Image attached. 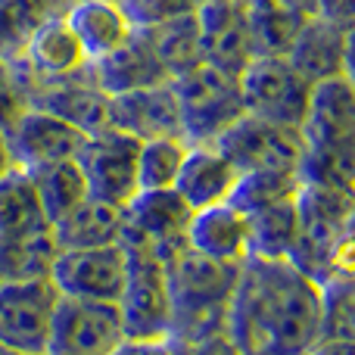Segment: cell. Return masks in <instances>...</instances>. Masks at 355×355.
Listing matches in <instances>:
<instances>
[{
    "instance_id": "9a60e30c",
    "label": "cell",
    "mask_w": 355,
    "mask_h": 355,
    "mask_svg": "<svg viewBox=\"0 0 355 355\" xmlns=\"http://www.w3.org/2000/svg\"><path fill=\"white\" fill-rule=\"evenodd\" d=\"M110 128L128 131L137 141L184 137L175 85L162 81V85H153V87H141V91L110 97Z\"/></svg>"
},
{
    "instance_id": "ac0fdd59",
    "label": "cell",
    "mask_w": 355,
    "mask_h": 355,
    "mask_svg": "<svg viewBox=\"0 0 355 355\" xmlns=\"http://www.w3.org/2000/svg\"><path fill=\"white\" fill-rule=\"evenodd\" d=\"M31 106L66 119L69 125L81 128L85 135L110 128V97L97 87L91 69L72 75V78L31 85Z\"/></svg>"
},
{
    "instance_id": "3957f363",
    "label": "cell",
    "mask_w": 355,
    "mask_h": 355,
    "mask_svg": "<svg viewBox=\"0 0 355 355\" xmlns=\"http://www.w3.org/2000/svg\"><path fill=\"white\" fill-rule=\"evenodd\" d=\"M355 193L300 184L296 193V246L290 262L318 284L352 275Z\"/></svg>"
},
{
    "instance_id": "7402d4cb",
    "label": "cell",
    "mask_w": 355,
    "mask_h": 355,
    "mask_svg": "<svg viewBox=\"0 0 355 355\" xmlns=\"http://www.w3.org/2000/svg\"><path fill=\"white\" fill-rule=\"evenodd\" d=\"M91 75L106 97H119V94L141 91V87H153V85H162V81H172L137 28L119 50L106 53L103 60H94Z\"/></svg>"
},
{
    "instance_id": "7c38bea8",
    "label": "cell",
    "mask_w": 355,
    "mask_h": 355,
    "mask_svg": "<svg viewBox=\"0 0 355 355\" xmlns=\"http://www.w3.org/2000/svg\"><path fill=\"white\" fill-rule=\"evenodd\" d=\"M3 135L10 144L12 162L22 172H35V168L53 166V162L75 159L87 137L85 131L69 125L66 119L53 116L47 110H37V106L19 112L3 128Z\"/></svg>"
},
{
    "instance_id": "30bf717a",
    "label": "cell",
    "mask_w": 355,
    "mask_h": 355,
    "mask_svg": "<svg viewBox=\"0 0 355 355\" xmlns=\"http://www.w3.org/2000/svg\"><path fill=\"white\" fill-rule=\"evenodd\" d=\"M119 343H125V324L116 302L60 296L47 355H110Z\"/></svg>"
},
{
    "instance_id": "d6986e66",
    "label": "cell",
    "mask_w": 355,
    "mask_h": 355,
    "mask_svg": "<svg viewBox=\"0 0 355 355\" xmlns=\"http://www.w3.org/2000/svg\"><path fill=\"white\" fill-rule=\"evenodd\" d=\"M187 246L221 265H243L250 259V221L231 200L196 209L187 225Z\"/></svg>"
},
{
    "instance_id": "74e56055",
    "label": "cell",
    "mask_w": 355,
    "mask_h": 355,
    "mask_svg": "<svg viewBox=\"0 0 355 355\" xmlns=\"http://www.w3.org/2000/svg\"><path fill=\"white\" fill-rule=\"evenodd\" d=\"M175 349L178 355H243L231 340V334H215V337L196 340V343H175Z\"/></svg>"
},
{
    "instance_id": "ab89813d",
    "label": "cell",
    "mask_w": 355,
    "mask_h": 355,
    "mask_svg": "<svg viewBox=\"0 0 355 355\" xmlns=\"http://www.w3.org/2000/svg\"><path fill=\"white\" fill-rule=\"evenodd\" d=\"M110 355H178L172 340H125Z\"/></svg>"
},
{
    "instance_id": "f6af8a7d",
    "label": "cell",
    "mask_w": 355,
    "mask_h": 355,
    "mask_svg": "<svg viewBox=\"0 0 355 355\" xmlns=\"http://www.w3.org/2000/svg\"><path fill=\"white\" fill-rule=\"evenodd\" d=\"M190 3H193V6H200V3H202V0H190Z\"/></svg>"
},
{
    "instance_id": "d6a6232c",
    "label": "cell",
    "mask_w": 355,
    "mask_h": 355,
    "mask_svg": "<svg viewBox=\"0 0 355 355\" xmlns=\"http://www.w3.org/2000/svg\"><path fill=\"white\" fill-rule=\"evenodd\" d=\"M56 246L53 231H41L35 237L0 243V277L3 281H28V277H50Z\"/></svg>"
},
{
    "instance_id": "d4e9b609",
    "label": "cell",
    "mask_w": 355,
    "mask_h": 355,
    "mask_svg": "<svg viewBox=\"0 0 355 355\" xmlns=\"http://www.w3.org/2000/svg\"><path fill=\"white\" fill-rule=\"evenodd\" d=\"M50 231V221L37 200L35 181L22 168H10L0 178V243L35 237Z\"/></svg>"
},
{
    "instance_id": "83f0119b",
    "label": "cell",
    "mask_w": 355,
    "mask_h": 355,
    "mask_svg": "<svg viewBox=\"0 0 355 355\" xmlns=\"http://www.w3.org/2000/svg\"><path fill=\"white\" fill-rule=\"evenodd\" d=\"M243 10L246 22H250L256 56H287V50L293 47V37L300 35L306 19L281 0H243Z\"/></svg>"
},
{
    "instance_id": "bcb514c9",
    "label": "cell",
    "mask_w": 355,
    "mask_h": 355,
    "mask_svg": "<svg viewBox=\"0 0 355 355\" xmlns=\"http://www.w3.org/2000/svg\"><path fill=\"white\" fill-rule=\"evenodd\" d=\"M0 281H3V277H0Z\"/></svg>"
},
{
    "instance_id": "9c48e42d",
    "label": "cell",
    "mask_w": 355,
    "mask_h": 355,
    "mask_svg": "<svg viewBox=\"0 0 355 355\" xmlns=\"http://www.w3.org/2000/svg\"><path fill=\"white\" fill-rule=\"evenodd\" d=\"M137 150L141 141L128 131L103 128L87 135L75 162L85 175L91 196L128 206L137 193Z\"/></svg>"
},
{
    "instance_id": "836d02e7",
    "label": "cell",
    "mask_w": 355,
    "mask_h": 355,
    "mask_svg": "<svg viewBox=\"0 0 355 355\" xmlns=\"http://www.w3.org/2000/svg\"><path fill=\"white\" fill-rule=\"evenodd\" d=\"M321 340L355 343V287L352 275L321 284Z\"/></svg>"
},
{
    "instance_id": "ba28073f",
    "label": "cell",
    "mask_w": 355,
    "mask_h": 355,
    "mask_svg": "<svg viewBox=\"0 0 355 355\" xmlns=\"http://www.w3.org/2000/svg\"><path fill=\"white\" fill-rule=\"evenodd\" d=\"M237 85L243 112L300 128L312 85L296 72L287 56H252L237 72Z\"/></svg>"
},
{
    "instance_id": "277c9868",
    "label": "cell",
    "mask_w": 355,
    "mask_h": 355,
    "mask_svg": "<svg viewBox=\"0 0 355 355\" xmlns=\"http://www.w3.org/2000/svg\"><path fill=\"white\" fill-rule=\"evenodd\" d=\"M125 287L119 296L125 340H168L172 337V290L162 256L150 243L122 237Z\"/></svg>"
},
{
    "instance_id": "4316f807",
    "label": "cell",
    "mask_w": 355,
    "mask_h": 355,
    "mask_svg": "<svg viewBox=\"0 0 355 355\" xmlns=\"http://www.w3.org/2000/svg\"><path fill=\"white\" fill-rule=\"evenodd\" d=\"M246 221H250V259H293L296 196L252 209L246 212Z\"/></svg>"
},
{
    "instance_id": "484cf974",
    "label": "cell",
    "mask_w": 355,
    "mask_h": 355,
    "mask_svg": "<svg viewBox=\"0 0 355 355\" xmlns=\"http://www.w3.org/2000/svg\"><path fill=\"white\" fill-rule=\"evenodd\" d=\"M141 37L147 41V47L153 50V56L159 60V66L166 69L168 78H178L181 72H187L190 66H196L202 56V41H200V28H196V16L168 19V22L150 25V28H137Z\"/></svg>"
},
{
    "instance_id": "e575fe53",
    "label": "cell",
    "mask_w": 355,
    "mask_h": 355,
    "mask_svg": "<svg viewBox=\"0 0 355 355\" xmlns=\"http://www.w3.org/2000/svg\"><path fill=\"white\" fill-rule=\"evenodd\" d=\"M300 175L293 172H246L237 178V187L231 193V202L243 212H252V209L271 206V202H281L296 196L300 190Z\"/></svg>"
},
{
    "instance_id": "7bdbcfd3",
    "label": "cell",
    "mask_w": 355,
    "mask_h": 355,
    "mask_svg": "<svg viewBox=\"0 0 355 355\" xmlns=\"http://www.w3.org/2000/svg\"><path fill=\"white\" fill-rule=\"evenodd\" d=\"M10 168H16V162H12L10 144H6V135H3V128H0V178L10 172Z\"/></svg>"
},
{
    "instance_id": "ee69618b",
    "label": "cell",
    "mask_w": 355,
    "mask_h": 355,
    "mask_svg": "<svg viewBox=\"0 0 355 355\" xmlns=\"http://www.w3.org/2000/svg\"><path fill=\"white\" fill-rule=\"evenodd\" d=\"M0 355H19V352H12V349H6V346H0Z\"/></svg>"
},
{
    "instance_id": "7a4b0ae2",
    "label": "cell",
    "mask_w": 355,
    "mask_h": 355,
    "mask_svg": "<svg viewBox=\"0 0 355 355\" xmlns=\"http://www.w3.org/2000/svg\"><path fill=\"white\" fill-rule=\"evenodd\" d=\"M172 290V343L227 334V309L240 265H221L193 252L187 243L162 256Z\"/></svg>"
},
{
    "instance_id": "1f68e13d",
    "label": "cell",
    "mask_w": 355,
    "mask_h": 355,
    "mask_svg": "<svg viewBox=\"0 0 355 355\" xmlns=\"http://www.w3.org/2000/svg\"><path fill=\"white\" fill-rule=\"evenodd\" d=\"M187 156L184 137H150L137 150V190H172Z\"/></svg>"
},
{
    "instance_id": "8992f818",
    "label": "cell",
    "mask_w": 355,
    "mask_h": 355,
    "mask_svg": "<svg viewBox=\"0 0 355 355\" xmlns=\"http://www.w3.org/2000/svg\"><path fill=\"white\" fill-rule=\"evenodd\" d=\"M215 147L234 162L240 175L246 172H293L300 175V162L306 156V141H302L296 125H284L275 119H262L243 112L237 116Z\"/></svg>"
},
{
    "instance_id": "60d3db41",
    "label": "cell",
    "mask_w": 355,
    "mask_h": 355,
    "mask_svg": "<svg viewBox=\"0 0 355 355\" xmlns=\"http://www.w3.org/2000/svg\"><path fill=\"white\" fill-rule=\"evenodd\" d=\"M306 355H355V343H346V340H318Z\"/></svg>"
},
{
    "instance_id": "5bb4252c",
    "label": "cell",
    "mask_w": 355,
    "mask_h": 355,
    "mask_svg": "<svg viewBox=\"0 0 355 355\" xmlns=\"http://www.w3.org/2000/svg\"><path fill=\"white\" fill-rule=\"evenodd\" d=\"M16 62L22 66L25 78H28V87L41 85V81L72 78V75H81L91 69L85 47H81V41L66 22V12L56 19H47L28 37V44H25L22 56Z\"/></svg>"
},
{
    "instance_id": "cb8c5ba5",
    "label": "cell",
    "mask_w": 355,
    "mask_h": 355,
    "mask_svg": "<svg viewBox=\"0 0 355 355\" xmlns=\"http://www.w3.org/2000/svg\"><path fill=\"white\" fill-rule=\"evenodd\" d=\"M128 218H125V206L87 196L85 202L62 215L60 221L50 225L53 240L60 250H91V246H116L122 243Z\"/></svg>"
},
{
    "instance_id": "f546056e",
    "label": "cell",
    "mask_w": 355,
    "mask_h": 355,
    "mask_svg": "<svg viewBox=\"0 0 355 355\" xmlns=\"http://www.w3.org/2000/svg\"><path fill=\"white\" fill-rule=\"evenodd\" d=\"M28 175H31V181H35L37 200H41V209L50 225L60 221L62 215H69L78 202H85L87 196H91L87 181L75 159L53 162V166L35 168V172H28Z\"/></svg>"
},
{
    "instance_id": "e0dca14e",
    "label": "cell",
    "mask_w": 355,
    "mask_h": 355,
    "mask_svg": "<svg viewBox=\"0 0 355 355\" xmlns=\"http://www.w3.org/2000/svg\"><path fill=\"white\" fill-rule=\"evenodd\" d=\"M193 16L206 60L218 62L231 72H240L256 56L243 0H202L193 10Z\"/></svg>"
},
{
    "instance_id": "44dd1931",
    "label": "cell",
    "mask_w": 355,
    "mask_h": 355,
    "mask_svg": "<svg viewBox=\"0 0 355 355\" xmlns=\"http://www.w3.org/2000/svg\"><path fill=\"white\" fill-rule=\"evenodd\" d=\"M240 172L215 144H187V156L181 162L175 190L190 209H206L227 202L237 187Z\"/></svg>"
},
{
    "instance_id": "8fae6325",
    "label": "cell",
    "mask_w": 355,
    "mask_h": 355,
    "mask_svg": "<svg viewBox=\"0 0 355 355\" xmlns=\"http://www.w3.org/2000/svg\"><path fill=\"white\" fill-rule=\"evenodd\" d=\"M125 246H91V250H60L50 265V281L60 296L94 302H116L125 287Z\"/></svg>"
},
{
    "instance_id": "52a82bcc",
    "label": "cell",
    "mask_w": 355,
    "mask_h": 355,
    "mask_svg": "<svg viewBox=\"0 0 355 355\" xmlns=\"http://www.w3.org/2000/svg\"><path fill=\"white\" fill-rule=\"evenodd\" d=\"M60 290L50 277L0 281V346L19 355H47Z\"/></svg>"
},
{
    "instance_id": "f1b7e54d",
    "label": "cell",
    "mask_w": 355,
    "mask_h": 355,
    "mask_svg": "<svg viewBox=\"0 0 355 355\" xmlns=\"http://www.w3.org/2000/svg\"><path fill=\"white\" fill-rule=\"evenodd\" d=\"M72 0H0V56L19 60L28 37L47 19L66 12Z\"/></svg>"
},
{
    "instance_id": "f35d334b",
    "label": "cell",
    "mask_w": 355,
    "mask_h": 355,
    "mask_svg": "<svg viewBox=\"0 0 355 355\" xmlns=\"http://www.w3.org/2000/svg\"><path fill=\"white\" fill-rule=\"evenodd\" d=\"M318 19L337 25V28L352 31V19H355V0H321L318 3Z\"/></svg>"
},
{
    "instance_id": "2e32d148",
    "label": "cell",
    "mask_w": 355,
    "mask_h": 355,
    "mask_svg": "<svg viewBox=\"0 0 355 355\" xmlns=\"http://www.w3.org/2000/svg\"><path fill=\"white\" fill-rule=\"evenodd\" d=\"M306 147H334L355 144V91L352 75L327 78L312 85L306 112L300 122Z\"/></svg>"
},
{
    "instance_id": "6da1fadb",
    "label": "cell",
    "mask_w": 355,
    "mask_h": 355,
    "mask_svg": "<svg viewBox=\"0 0 355 355\" xmlns=\"http://www.w3.org/2000/svg\"><path fill=\"white\" fill-rule=\"evenodd\" d=\"M227 334L243 355H306L321 340V284L290 259H246Z\"/></svg>"
},
{
    "instance_id": "b9f144b4",
    "label": "cell",
    "mask_w": 355,
    "mask_h": 355,
    "mask_svg": "<svg viewBox=\"0 0 355 355\" xmlns=\"http://www.w3.org/2000/svg\"><path fill=\"white\" fill-rule=\"evenodd\" d=\"M281 3H287L293 12H300L302 19H312L315 12H318V3L321 0H281Z\"/></svg>"
},
{
    "instance_id": "4dcf8cb0",
    "label": "cell",
    "mask_w": 355,
    "mask_h": 355,
    "mask_svg": "<svg viewBox=\"0 0 355 355\" xmlns=\"http://www.w3.org/2000/svg\"><path fill=\"white\" fill-rule=\"evenodd\" d=\"M300 181L355 193V144L306 147V156L300 162Z\"/></svg>"
},
{
    "instance_id": "603a6c76",
    "label": "cell",
    "mask_w": 355,
    "mask_h": 355,
    "mask_svg": "<svg viewBox=\"0 0 355 355\" xmlns=\"http://www.w3.org/2000/svg\"><path fill=\"white\" fill-rule=\"evenodd\" d=\"M66 22L81 41L91 62L103 60L106 53L119 50L135 35V25H131L122 0H72L66 6Z\"/></svg>"
},
{
    "instance_id": "ffe728a7",
    "label": "cell",
    "mask_w": 355,
    "mask_h": 355,
    "mask_svg": "<svg viewBox=\"0 0 355 355\" xmlns=\"http://www.w3.org/2000/svg\"><path fill=\"white\" fill-rule=\"evenodd\" d=\"M287 60L293 62V69L309 81V85L349 75L352 31L337 28V25L312 16L302 22L300 35L293 37V47L287 50Z\"/></svg>"
},
{
    "instance_id": "8d00e7d4",
    "label": "cell",
    "mask_w": 355,
    "mask_h": 355,
    "mask_svg": "<svg viewBox=\"0 0 355 355\" xmlns=\"http://www.w3.org/2000/svg\"><path fill=\"white\" fill-rule=\"evenodd\" d=\"M122 6L135 28H150V25L168 22V19L187 16L196 10L190 0H122Z\"/></svg>"
},
{
    "instance_id": "4fadbf2b",
    "label": "cell",
    "mask_w": 355,
    "mask_h": 355,
    "mask_svg": "<svg viewBox=\"0 0 355 355\" xmlns=\"http://www.w3.org/2000/svg\"><path fill=\"white\" fill-rule=\"evenodd\" d=\"M193 209L184 202L178 190H137L135 200L125 206V237L150 243L159 256L172 252L175 246L187 243V225Z\"/></svg>"
},
{
    "instance_id": "5b68a950",
    "label": "cell",
    "mask_w": 355,
    "mask_h": 355,
    "mask_svg": "<svg viewBox=\"0 0 355 355\" xmlns=\"http://www.w3.org/2000/svg\"><path fill=\"white\" fill-rule=\"evenodd\" d=\"M178 110H181V135L187 144H215L221 131L243 116L237 72L212 60H200L172 78Z\"/></svg>"
},
{
    "instance_id": "d590c367",
    "label": "cell",
    "mask_w": 355,
    "mask_h": 355,
    "mask_svg": "<svg viewBox=\"0 0 355 355\" xmlns=\"http://www.w3.org/2000/svg\"><path fill=\"white\" fill-rule=\"evenodd\" d=\"M28 106H31V87L22 66L16 60L0 56V128H6Z\"/></svg>"
}]
</instances>
